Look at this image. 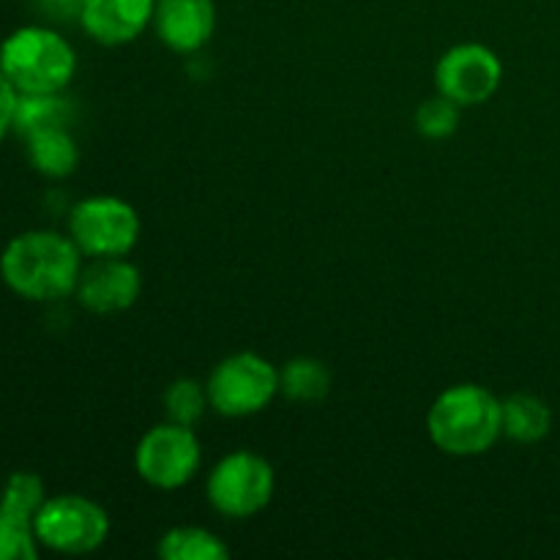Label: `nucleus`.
<instances>
[{"label":"nucleus","mask_w":560,"mask_h":560,"mask_svg":"<svg viewBox=\"0 0 560 560\" xmlns=\"http://www.w3.org/2000/svg\"><path fill=\"white\" fill-rule=\"evenodd\" d=\"M82 252L71 235L55 230H31L5 244L0 255V279L11 293L27 301H60L77 290Z\"/></svg>","instance_id":"1"},{"label":"nucleus","mask_w":560,"mask_h":560,"mask_svg":"<svg viewBox=\"0 0 560 560\" xmlns=\"http://www.w3.org/2000/svg\"><path fill=\"white\" fill-rule=\"evenodd\" d=\"M427 432L448 457H479L501 441L503 402L476 383H459L432 402Z\"/></svg>","instance_id":"2"},{"label":"nucleus","mask_w":560,"mask_h":560,"mask_svg":"<svg viewBox=\"0 0 560 560\" xmlns=\"http://www.w3.org/2000/svg\"><path fill=\"white\" fill-rule=\"evenodd\" d=\"M0 71L16 93H63L74 80V47L42 25L16 27L0 44Z\"/></svg>","instance_id":"3"},{"label":"nucleus","mask_w":560,"mask_h":560,"mask_svg":"<svg viewBox=\"0 0 560 560\" xmlns=\"http://www.w3.org/2000/svg\"><path fill=\"white\" fill-rule=\"evenodd\" d=\"M206 388L217 413L246 419L273 402L279 394V370L257 353H233L211 372Z\"/></svg>","instance_id":"4"},{"label":"nucleus","mask_w":560,"mask_h":560,"mask_svg":"<svg viewBox=\"0 0 560 560\" xmlns=\"http://www.w3.org/2000/svg\"><path fill=\"white\" fill-rule=\"evenodd\" d=\"M38 545L60 556H88L109 536V517L96 501L85 495L47 498L36 520Z\"/></svg>","instance_id":"5"},{"label":"nucleus","mask_w":560,"mask_h":560,"mask_svg":"<svg viewBox=\"0 0 560 560\" xmlns=\"http://www.w3.org/2000/svg\"><path fill=\"white\" fill-rule=\"evenodd\" d=\"M69 235L88 257H124L140 238V217L120 197H88L69 213Z\"/></svg>","instance_id":"6"},{"label":"nucleus","mask_w":560,"mask_h":560,"mask_svg":"<svg viewBox=\"0 0 560 560\" xmlns=\"http://www.w3.org/2000/svg\"><path fill=\"white\" fill-rule=\"evenodd\" d=\"M273 468L252 452H233L219 459L208 476V501L230 520H246L262 512L273 495Z\"/></svg>","instance_id":"7"},{"label":"nucleus","mask_w":560,"mask_h":560,"mask_svg":"<svg viewBox=\"0 0 560 560\" xmlns=\"http://www.w3.org/2000/svg\"><path fill=\"white\" fill-rule=\"evenodd\" d=\"M200 441L191 427L164 421L142 435L135 452V468L156 490H178L200 470Z\"/></svg>","instance_id":"8"},{"label":"nucleus","mask_w":560,"mask_h":560,"mask_svg":"<svg viewBox=\"0 0 560 560\" xmlns=\"http://www.w3.org/2000/svg\"><path fill=\"white\" fill-rule=\"evenodd\" d=\"M503 80V63L485 44H457L438 60V91L459 107H476L495 96Z\"/></svg>","instance_id":"9"},{"label":"nucleus","mask_w":560,"mask_h":560,"mask_svg":"<svg viewBox=\"0 0 560 560\" xmlns=\"http://www.w3.org/2000/svg\"><path fill=\"white\" fill-rule=\"evenodd\" d=\"M140 271L124 257H93L91 266L82 268L74 293L93 315H115L129 310L140 299Z\"/></svg>","instance_id":"10"},{"label":"nucleus","mask_w":560,"mask_h":560,"mask_svg":"<svg viewBox=\"0 0 560 560\" xmlns=\"http://www.w3.org/2000/svg\"><path fill=\"white\" fill-rule=\"evenodd\" d=\"M153 27L164 47L173 52H197L211 42L217 31V3L213 0H156Z\"/></svg>","instance_id":"11"},{"label":"nucleus","mask_w":560,"mask_h":560,"mask_svg":"<svg viewBox=\"0 0 560 560\" xmlns=\"http://www.w3.org/2000/svg\"><path fill=\"white\" fill-rule=\"evenodd\" d=\"M156 0H82L80 25L104 47L129 44L153 22Z\"/></svg>","instance_id":"12"},{"label":"nucleus","mask_w":560,"mask_h":560,"mask_svg":"<svg viewBox=\"0 0 560 560\" xmlns=\"http://www.w3.org/2000/svg\"><path fill=\"white\" fill-rule=\"evenodd\" d=\"M27 159L33 170L47 178H69L80 164V148L69 135V126H58L27 137Z\"/></svg>","instance_id":"13"},{"label":"nucleus","mask_w":560,"mask_h":560,"mask_svg":"<svg viewBox=\"0 0 560 560\" xmlns=\"http://www.w3.org/2000/svg\"><path fill=\"white\" fill-rule=\"evenodd\" d=\"M552 410L536 394H512L503 399V435L514 443H539L550 435Z\"/></svg>","instance_id":"14"},{"label":"nucleus","mask_w":560,"mask_h":560,"mask_svg":"<svg viewBox=\"0 0 560 560\" xmlns=\"http://www.w3.org/2000/svg\"><path fill=\"white\" fill-rule=\"evenodd\" d=\"M74 118V107L60 93H16L14 131L27 140L44 129L69 126Z\"/></svg>","instance_id":"15"},{"label":"nucleus","mask_w":560,"mask_h":560,"mask_svg":"<svg viewBox=\"0 0 560 560\" xmlns=\"http://www.w3.org/2000/svg\"><path fill=\"white\" fill-rule=\"evenodd\" d=\"M159 556L164 560H228L230 550L217 534L206 528H173L159 541Z\"/></svg>","instance_id":"16"},{"label":"nucleus","mask_w":560,"mask_h":560,"mask_svg":"<svg viewBox=\"0 0 560 560\" xmlns=\"http://www.w3.org/2000/svg\"><path fill=\"white\" fill-rule=\"evenodd\" d=\"M279 392L295 402H317L331 392V372L317 359H293L279 372Z\"/></svg>","instance_id":"17"},{"label":"nucleus","mask_w":560,"mask_h":560,"mask_svg":"<svg viewBox=\"0 0 560 560\" xmlns=\"http://www.w3.org/2000/svg\"><path fill=\"white\" fill-rule=\"evenodd\" d=\"M33 514L0 503V560H33L38 556Z\"/></svg>","instance_id":"18"},{"label":"nucleus","mask_w":560,"mask_h":560,"mask_svg":"<svg viewBox=\"0 0 560 560\" xmlns=\"http://www.w3.org/2000/svg\"><path fill=\"white\" fill-rule=\"evenodd\" d=\"M208 405H211L208 388L191 381V377H180V381L170 383L167 392H164V413H167V421H175V424L195 427L202 419Z\"/></svg>","instance_id":"19"},{"label":"nucleus","mask_w":560,"mask_h":560,"mask_svg":"<svg viewBox=\"0 0 560 560\" xmlns=\"http://www.w3.org/2000/svg\"><path fill=\"white\" fill-rule=\"evenodd\" d=\"M459 104L446 98L443 93L427 98L419 109H416V129L427 137V140H446L457 131L459 126Z\"/></svg>","instance_id":"20"},{"label":"nucleus","mask_w":560,"mask_h":560,"mask_svg":"<svg viewBox=\"0 0 560 560\" xmlns=\"http://www.w3.org/2000/svg\"><path fill=\"white\" fill-rule=\"evenodd\" d=\"M14 107H16V91L5 74L0 71V142L5 140L11 129H14Z\"/></svg>","instance_id":"21"},{"label":"nucleus","mask_w":560,"mask_h":560,"mask_svg":"<svg viewBox=\"0 0 560 560\" xmlns=\"http://www.w3.org/2000/svg\"><path fill=\"white\" fill-rule=\"evenodd\" d=\"M38 3L55 11H80L82 0H38Z\"/></svg>","instance_id":"22"}]
</instances>
